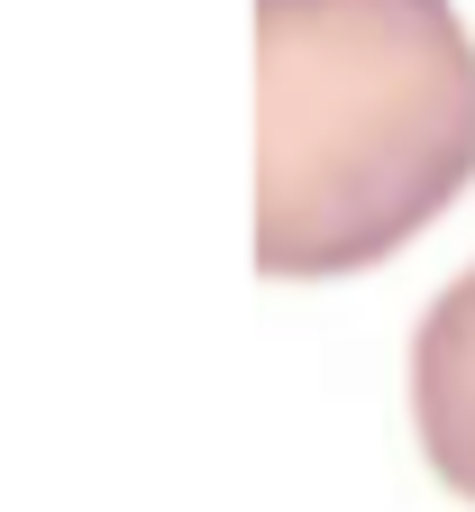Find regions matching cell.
Returning a JSON list of instances; mask_svg holds the SVG:
<instances>
[{
    "mask_svg": "<svg viewBox=\"0 0 475 512\" xmlns=\"http://www.w3.org/2000/svg\"><path fill=\"white\" fill-rule=\"evenodd\" d=\"M475 183V37L448 0H256V275L338 284Z\"/></svg>",
    "mask_w": 475,
    "mask_h": 512,
    "instance_id": "cell-1",
    "label": "cell"
},
{
    "mask_svg": "<svg viewBox=\"0 0 475 512\" xmlns=\"http://www.w3.org/2000/svg\"><path fill=\"white\" fill-rule=\"evenodd\" d=\"M412 430H421L430 476L457 503H475V266L412 330Z\"/></svg>",
    "mask_w": 475,
    "mask_h": 512,
    "instance_id": "cell-2",
    "label": "cell"
}]
</instances>
